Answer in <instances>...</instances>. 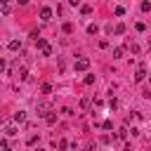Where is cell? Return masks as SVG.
Instances as JSON below:
<instances>
[{
    "mask_svg": "<svg viewBox=\"0 0 151 151\" xmlns=\"http://www.w3.org/2000/svg\"><path fill=\"white\" fill-rule=\"evenodd\" d=\"M35 45L40 47V52H42V57H50V54H52V47L47 45V40H45V38H35Z\"/></svg>",
    "mask_w": 151,
    "mask_h": 151,
    "instance_id": "obj_1",
    "label": "cell"
},
{
    "mask_svg": "<svg viewBox=\"0 0 151 151\" xmlns=\"http://www.w3.org/2000/svg\"><path fill=\"white\" fill-rule=\"evenodd\" d=\"M87 66H90V59H87V57H80V59L76 61V68H78V71H85Z\"/></svg>",
    "mask_w": 151,
    "mask_h": 151,
    "instance_id": "obj_2",
    "label": "cell"
},
{
    "mask_svg": "<svg viewBox=\"0 0 151 151\" xmlns=\"http://www.w3.org/2000/svg\"><path fill=\"white\" fill-rule=\"evenodd\" d=\"M40 19H42V21H50V19H52V9H50V7H42V9H40Z\"/></svg>",
    "mask_w": 151,
    "mask_h": 151,
    "instance_id": "obj_3",
    "label": "cell"
},
{
    "mask_svg": "<svg viewBox=\"0 0 151 151\" xmlns=\"http://www.w3.org/2000/svg\"><path fill=\"white\" fill-rule=\"evenodd\" d=\"M144 78H146V68H144V66H139V68H137V73H134V80H137V83H142Z\"/></svg>",
    "mask_w": 151,
    "mask_h": 151,
    "instance_id": "obj_4",
    "label": "cell"
},
{
    "mask_svg": "<svg viewBox=\"0 0 151 151\" xmlns=\"http://www.w3.org/2000/svg\"><path fill=\"white\" fill-rule=\"evenodd\" d=\"M26 120V111H17L14 113V123H24Z\"/></svg>",
    "mask_w": 151,
    "mask_h": 151,
    "instance_id": "obj_5",
    "label": "cell"
},
{
    "mask_svg": "<svg viewBox=\"0 0 151 151\" xmlns=\"http://www.w3.org/2000/svg\"><path fill=\"white\" fill-rule=\"evenodd\" d=\"M38 111H40V116H47V113H50V106L40 101V104H38Z\"/></svg>",
    "mask_w": 151,
    "mask_h": 151,
    "instance_id": "obj_6",
    "label": "cell"
},
{
    "mask_svg": "<svg viewBox=\"0 0 151 151\" xmlns=\"http://www.w3.org/2000/svg\"><path fill=\"white\" fill-rule=\"evenodd\" d=\"M0 7H2V14H9V0H0Z\"/></svg>",
    "mask_w": 151,
    "mask_h": 151,
    "instance_id": "obj_7",
    "label": "cell"
},
{
    "mask_svg": "<svg viewBox=\"0 0 151 151\" xmlns=\"http://www.w3.org/2000/svg\"><path fill=\"white\" fill-rule=\"evenodd\" d=\"M142 12H151V2H149V0L142 2Z\"/></svg>",
    "mask_w": 151,
    "mask_h": 151,
    "instance_id": "obj_8",
    "label": "cell"
},
{
    "mask_svg": "<svg viewBox=\"0 0 151 151\" xmlns=\"http://www.w3.org/2000/svg\"><path fill=\"white\" fill-rule=\"evenodd\" d=\"M123 52H125L123 47H116V50H113V57H116V59H120V57H123Z\"/></svg>",
    "mask_w": 151,
    "mask_h": 151,
    "instance_id": "obj_9",
    "label": "cell"
},
{
    "mask_svg": "<svg viewBox=\"0 0 151 151\" xmlns=\"http://www.w3.org/2000/svg\"><path fill=\"white\" fill-rule=\"evenodd\" d=\"M19 47H21L19 40H12V42H9V50H19Z\"/></svg>",
    "mask_w": 151,
    "mask_h": 151,
    "instance_id": "obj_10",
    "label": "cell"
},
{
    "mask_svg": "<svg viewBox=\"0 0 151 151\" xmlns=\"http://www.w3.org/2000/svg\"><path fill=\"white\" fill-rule=\"evenodd\" d=\"M45 120H47V123H50V125H52V123H54V120H57V116H54V113H47V116H45Z\"/></svg>",
    "mask_w": 151,
    "mask_h": 151,
    "instance_id": "obj_11",
    "label": "cell"
},
{
    "mask_svg": "<svg viewBox=\"0 0 151 151\" xmlns=\"http://www.w3.org/2000/svg\"><path fill=\"white\" fill-rule=\"evenodd\" d=\"M116 33H118V35H123V33H125V26H123V24H118V26H116Z\"/></svg>",
    "mask_w": 151,
    "mask_h": 151,
    "instance_id": "obj_12",
    "label": "cell"
},
{
    "mask_svg": "<svg viewBox=\"0 0 151 151\" xmlns=\"http://www.w3.org/2000/svg\"><path fill=\"white\" fill-rule=\"evenodd\" d=\"M19 78H21V80H26V78H28V71H26V68H21V71H19Z\"/></svg>",
    "mask_w": 151,
    "mask_h": 151,
    "instance_id": "obj_13",
    "label": "cell"
},
{
    "mask_svg": "<svg viewBox=\"0 0 151 151\" xmlns=\"http://www.w3.org/2000/svg\"><path fill=\"white\" fill-rule=\"evenodd\" d=\"M42 92H45V94H50V92H52V85H50V83H45V85H42Z\"/></svg>",
    "mask_w": 151,
    "mask_h": 151,
    "instance_id": "obj_14",
    "label": "cell"
},
{
    "mask_svg": "<svg viewBox=\"0 0 151 151\" xmlns=\"http://www.w3.org/2000/svg\"><path fill=\"white\" fill-rule=\"evenodd\" d=\"M101 127H104V130H111V127H113V123H111V120H104V123H101Z\"/></svg>",
    "mask_w": 151,
    "mask_h": 151,
    "instance_id": "obj_15",
    "label": "cell"
},
{
    "mask_svg": "<svg viewBox=\"0 0 151 151\" xmlns=\"http://www.w3.org/2000/svg\"><path fill=\"white\" fill-rule=\"evenodd\" d=\"M5 134H9V137H12V134H17V127H12V125H9V127L5 130Z\"/></svg>",
    "mask_w": 151,
    "mask_h": 151,
    "instance_id": "obj_16",
    "label": "cell"
},
{
    "mask_svg": "<svg viewBox=\"0 0 151 151\" xmlns=\"http://www.w3.org/2000/svg\"><path fill=\"white\" fill-rule=\"evenodd\" d=\"M80 12H83V14H90V12H92V7H90V5H83V9H80Z\"/></svg>",
    "mask_w": 151,
    "mask_h": 151,
    "instance_id": "obj_17",
    "label": "cell"
},
{
    "mask_svg": "<svg viewBox=\"0 0 151 151\" xmlns=\"http://www.w3.org/2000/svg\"><path fill=\"white\" fill-rule=\"evenodd\" d=\"M87 33H92V35H94V33H97V26H94V24H90V26H87Z\"/></svg>",
    "mask_w": 151,
    "mask_h": 151,
    "instance_id": "obj_18",
    "label": "cell"
},
{
    "mask_svg": "<svg viewBox=\"0 0 151 151\" xmlns=\"http://www.w3.org/2000/svg\"><path fill=\"white\" fill-rule=\"evenodd\" d=\"M80 106H83V109H87V106H90V97H85V99L80 101Z\"/></svg>",
    "mask_w": 151,
    "mask_h": 151,
    "instance_id": "obj_19",
    "label": "cell"
},
{
    "mask_svg": "<svg viewBox=\"0 0 151 151\" xmlns=\"http://www.w3.org/2000/svg\"><path fill=\"white\" fill-rule=\"evenodd\" d=\"M17 5H21V7H26V5H28V0H17Z\"/></svg>",
    "mask_w": 151,
    "mask_h": 151,
    "instance_id": "obj_20",
    "label": "cell"
},
{
    "mask_svg": "<svg viewBox=\"0 0 151 151\" xmlns=\"http://www.w3.org/2000/svg\"><path fill=\"white\" fill-rule=\"evenodd\" d=\"M5 66H7V64H5V59H0V73L5 71Z\"/></svg>",
    "mask_w": 151,
    "mask_h": 151,
    "instance_id": "obj_21",
    "label": "cell"
},
{
    "mask_svg": "<svg viewBox=\"0 0 151 151\" xmlns=\"http://www.w3.org/2000/svg\"><path fill=\"white\" fill-rule=\"evenodd\" d=\"M68 2H71L73 7H76V5H80V0H68Z\"/></svg>",
    "mask_w": 151,
    "mask_h": 151,
    "instance_id": "obj_22",
    "label": "cell"
},
{
    "mask_svg": "<svg viewBox=\"0 0 151 151\" xmlns=\"http://www.w3.org/2000/svg\"><path fill=\"white\" fill-rule=\"evenodd\" d=\"M0 125H2V118H0Z\"/></svg>",
    "mask_w": 151,
    "mask_h": 151,
    "instance_id": "obj_23",
    "label": "cell"
}]
</instances>
